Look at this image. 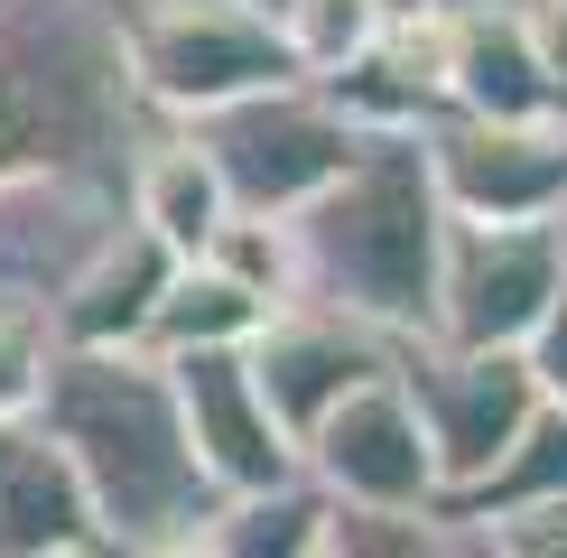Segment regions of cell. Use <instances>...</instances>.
Returning a JSON list of instances; mask_svg holds the SVG:
<instances>
[{"instance_id": "cb8c5ba5", "label": "cell", "mask_w": 567, "mask_h": 558, "mask_svg": "<svg viewBox=\"0 0 567 558\" xmlns=\"http://www.w3.org/2000/svg\"><path fill=\"white\" fill-rule=\"evenodd\" d=\"M522 19H530V46H539V65H549L558 103H567V0H522Z\"/></svg>"}, {"instance_id": "ac0fdd59", "label": "cell", "mask_w": 567, "mask_h": 558, "mask_svg": "<svg viewBox=\"0 0 567 558\" xmlns=\"http://www.w3.org/2000/svg\"><path fill=\"white\" fill-rule=\"evenodd\" d=\"M270 326V308L243 289V279H224L215 261H177V279L158 289L150 308V335H140V354H215V344H251Z\"/></svg>"}, {"instance_id": "4316f807", "label": "cell", "mask_w": 567, "mask_h": 558, "mask_svg": "<svg viewBox=\"0 0 567 558\" xmlns=\"http://www.w3.org/2000/svg\"><path fill=\"white\" fill-rule=\"evenodd\" d=\"M112 558H122V549H112Z\"/></svg>"}, {"instance_id": "d6986e66", "label": "cell", "mask_w": 567, "mask_h": 558, "mask_svg": "<svg viewBox=\"0 0 567 558\" xmlns=\"http://www.w3.org/2000/svg\"><path fill=\"white\" fill-rule=\"evenodd\" d=\"M326 503L307 475H289V484H261V494H215V512H205V549L215 558H317V540H326Z\"/></svg>"}, {"instance_id": "5bb4252c", "label": "cell", "mask_w": 567, "mask_h": 558, "mask_svg": "<svg viewBox=\"0 0 567 558\" xmlns=\"http://www.w3.org/2000/svg\"><path fill=\"white\" fill-rule=\"evenodd\" d=\"M456 10V38H446V112L465 122H549L558 84L530 46L522 0H446Z\"/></svg>"}, {"instance_id": "9a60e30c", "label": "cell", "mask_w": 567, "mask_h": 558, "mask_svg": "<svg viewBox=\"0 0 567 558\" xmlns=\"http://www.w3.org/2000/svg\"><path fill=\"white\" fill-rule=\"evenodd\" d=\"M168 279H177V251L150 242L140 224H122L75 270V289L47 308V344H65V354H131V344L150 335V308H158Z\"/></svg>"}, {"instance_id": "8992f818", "label": "cell", "mask_w": 567, "mask_h": 558, "mask_svg": "<svg viewBox=\"0 0 567 558\" xmlns=\"http://www.w3.org/2000/svg\"><path fill=\"white\" fill-rule=\"evenodd\" d=\"M567 279V224H446L437 251V344L465 354H530Z\"/></svg>"}, {"instance_id": "e0dca14e", "label": "cell", "mask_w": 567, "mask_h": 558, "mask_svg": "<svg viewBox=\"0 0 567 558\" xmlns=\"http://www.w3.org/2000/svg\"><path fill=\"white\" fill-rule=\"evenodd\" d=\"M446 512L475 530H503V521H530V512H567V401H539L530 428L503 447L484 484H465V494H446Z\"/></svg>"}, {"instance_id": "30bf717a", "label": "cell", "mask_w": 567, "mask_h": 558, "mask_svg": "<svg viewBox=\"0 0 567 558\" xmlns=\"http://www.w3.org/2000/svg\"><path fill=\"white\" fill-rule=\"evenodd\" d=\"M298 465L326 503H353V512H419L437 503V456H429V428H419L410 391H400V354L382 382L344 391L317 428L298 437Z\"/></svg>"}, {"instance_id": "2e32d148", "label": "cell", "mask_w": 567, "mask_h": 558, "mask_svg": "<svg viewBox=\"0 0 567 558\" xmlns=\"http://www.w3.org/2000/svg\"><path fill=\"white\" fill-rule=\"evenodd\" d=\"M122 205H131V224L150 232V242L177 251V261H205V242L233 224V196H224L215 158L196 149L186 122H158L150 140H140V158L122 177Z\"/></svg>"}, {"instance_id": "7c38bea8", "label": "cell", "mask_w": 567, "mask_h": 558, "mask_svg": "<svg viewBox=\"0 0 567 558\" xmlns=\"http://www.w3.org/2000/svg\"><path fill=\"white\" fill-rule=\"evenodd\" d=\"M243 354H251V382H261L270 418H279L289 437H307L326 410L344 401V391L382 382L400 344H391V335H372L363 317L326 308V298H289V308H270V326L243 344Z\"/></svg>"}, {"instance_id": "ffe728a7", "label": "cell", "mask_w": 567, "mask_h": 558, "mask_svg": "<svg viewBox=\"0 0 567 558\" xmlns=\"http://www.w3.org/2000/svg\"><path fill=\"white\" fill-rule=\"evenodd\" d=\"M317 558H503V540L475 530V521H456L446 503H419V512H353V503H336Z\"/></svg>"}, {"instance_id": "5b68a950", "label": "cell", "mask_w": 567, "mask_h": 558, "mask_svg": "<svg viewBox=\"0 0 567 558\" xmlns=\"http://www.w3.org/2000/svg\"><path fill=\"white\" fill-rule=\"evenodd\" d=\"M196 149L215 158L233 215H298L307 196H326L353 158L372 149L382 131H363L353 112L336 103L326 84H270V93H243V103L205 112Z\"/></svg>"}, {"instance_id": "52a82bcc", "label": "cell", "mask_w": 567, "mask_h": 558, "mask_svg": "<svg viewBox=\"0 0 567 558\" xmlns=\"http://www.w3.org/2000/svg\"><path fill=\"white\" fill-rule=\"evenodd\" d=\"M400 391H410L419 428H429L437 503L465 494V484H484L503 465V447L530 428V410L549 401L530 354H465V344H437V335L400 344Z\"/></svg>"}, {"instance_id": "3957f363", "label": "cell", "mask_w": 567, "mask_h": 558, "mask_svg": "<svg viewBox=\"0 0 567 558\" xmlns=\"http://www.w3.org/2000/svg\"><path fill=\"white\" fill-rule=\"evenodd\" d=\"M298 242V289L326 308L363 317L372 335L410 344L437 317V251H446V205L429 186L419 131H382L353 168L289 215Z\"/></svg>"}, {"instance_id": "9c48e42d", "label": "cell", "mask_w": 567, "mask_h": 558, "mask_svg": "<svg viewBox=\"0 0 567 558\" xmlns=\"http://www.w3.org/2000/svg\"><path fill=\"white\" fill-rule=\"evenodd\" d=\"M122 224H131L122 177H84V168L0 177V308H29L47 326V308L75 289V270Z\"/></svg>"}, {"instance_id": "4fadbf2b", "label": "cell", "mask_w": 567, "mask_h": 558, "mask_svg": "<svg viewBox=\"0 0 567 558\" xmlns=\"http://www.w3.org/2000/svg\"><path fill=\"white\" fill-rule=\"evenodd\" d=\"M0 558H112L84 475L38 418L0 428Z\"/></svg>"}, {"instance_id": "484cf974", "label": "cell", "mask_w": 567, "mask_h": 558, "mask_svg": "<svg viewBox=\"0 0 567 558\" xmlns=\"http://www.w3.org/2000/svg\"><path fill=\"white\" fill-rule=\"evenodd\" d=\"M122 558H215V549H205V530H168V540H140Z\"/></svg>"}, {"instance_id": "d4e9b609", "label": "cell", "mask_w": 567, "mask_h": 558, "mask_svg": "<svg viewBox=\"0 0 567 558\" xmlns=\"http://www.w3.org/2000/svg\"><path fill=\"white\" fill-rule=\"evenodd\" d=\"M493 540H503V558H567V512H530V521H503Z\"/></svg>"}, {"instance_id": "44dd1931", "label": "cell", "mask_w": 567, "mask_h": 558, "mask_svg": "<svg viewBox=\"0 0 567 558\" xmlns=\"http://www.w3.org/2000/svg\"><path fill=\"white\" fill-rule=\"evenodd\" d=\"M391 10H400V0H270L298 84H336L344 65H363L372 38L391 29Z\"/></svg>"}, {"instance_id": "277c9868", "label": "cell", "mask_w": 567, "mask_h": 558, "mask_svg": "<svg viewBox=\"0 0 567 558\" xmlns=\"http://www.w3.org/2000/svg\"><path fill=\"white\" fill-rule=\"evenodd\" d=\"M122 56L158 122H205L243 93L298 84L270 0H122Z\"/></svg>"}, {"instance_id": "7a4b0ae2", "label": "cell", "mask_w": 567, "mask_h": 558, "mask_svg": "<svg viewBox=\"0 0 567 558\" xmlns=\"http://www.w3.org/2000/svg\"><path fill=\"white\" fill-rule=\"evenodd\" d=\"M158 112L122 56V0H0V177H131Z\"/></svg>"}, {"instance_id": "ba28073f", "label": "cell", "mask_w": 567, "mask_h": 558, "mask_svg": "<svg viewBox=\"0 0 567 558\" xmlns=\"http://www.w3.org/2000/svg\"><path fill=\"white\" fill-rule=\"evenodd\" d=\"M419 158L446 224H558L567 215V112L549 122H419Z\"/></svg>"}, {"instance_id": "7402d4cb", "label": "cell", "mask_w": 567, "mask_h": 558, "mask_svg": "<svg viewBox=\"0 0 567 558\" xmlns=\"http://www.w3.org/2000/svg\"><path fill=\"white\" fill-rule=\"evenodd\" d=\"M205 261H215L224 279H243L261 308H289L298 289V242H289V215H233L215 242H205Z\"/></svg>"}, {"instance_id": "603a6c76", "label": "cell", "mask_w": 567, "mask_h": 558, "mask_svg": "<svg viewBox=\"0 0 567 558\" xmlns=\"http://www.w3.org/2000/svg\"><path fill=\"white\" fill-rule=\"evenodd\" d=\"M47 326L29 317V308H0V428L10 418H29L38 410V382H47Z\"/></svg>"}, {"instance_id": "8fae6325", "label": "cell", "mask_w": 567, "mask_h": 558, "mask_svg": "<svg viewBox=\"0 0 567 558\" xmlns=\"http://www.w3.org/2000/svg\"><path fill=\"white\" fill-rule=\"evenodd\" d=\"M168 391H177V418H186V447H196V475L215 484V494H261V484L307 475V465H298V437L270 418L261 382H251V354H243V344L168 354Z\"/></svg>"}, {"instance_id": "6da1fadb", "label": "cell", "mask_w": 567, "mask_h": 558, "mask_svg": "<svg viewBox=\"0 0 567 558\" xmlns=\"http://www.w3.org/2000/svg\"><path fill=\"white\" fill-rule=\"evenodd\" d=\"M38 428L65 447V465L84 475L93 521H103L112 549L168 540V530H196L215 512V484L196 475V447H186V418L168 391V363L158 354H47L38 382Z\"/></svg>"}]
</instances>
